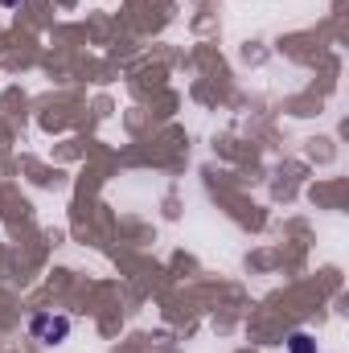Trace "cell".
<instances>
[{
	"instance_id": "7a4b0ae2",
	"label": "cell",
	"mask_w": 349,
	"mask_h": 353,
	"mask_svg": "<svg viewBox=\"0 0 349 353\" xmlns=\"http://www.w3.org/2000/svg\"><path fill=\"white\" fill-rule=\"evenodd\" d=\"M283 350H288V353H321V345H317V337H312V333H304V329H296V333H288V341H283Z\"/></svg>"
},
{
	"instance_id": "3957f363",
	"label": "cell",
	"mask_w": 349,
	"mask_h": 353,
	"mask_svg": "<svg viewBox=\"0 0 349 353\" xmlns=\"http://www.w3.org/2000/svg\"><path fill=\"white\" fill-rule=\"evenodd\" d=\"M0 8H21V0H0Z\"/></svg>"
},
{
	"instance_id": "6da1fadb",
	"label": "cell",
	"mask_w": 349,
	"mask_h": 353,
	"mask_svg": "<svg viewBox=\"0 0 349 353\" xmlns=\"http://www.w3.org/2000/svg\"><path fill=\"white\" fill-rule=\"evenodd\" d=\"M29 337L37 345H62L70 337V316L66 312H33L29 316Z\"/></svg>"
}]
</instances>
